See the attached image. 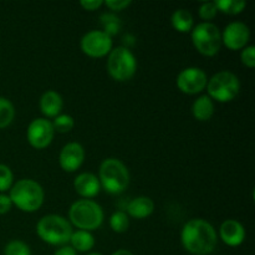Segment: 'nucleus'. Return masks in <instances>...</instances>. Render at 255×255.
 Instances as JSON below:
<instances>
[{"mask_svg": "<svg viewBox=\"0 0 255 255\" xmlns=\"http://www.w3.org/2000/svg\"><path fill=\"white\" fill-rule=\"evenodd\" d=\"M184 249L194 255H208L218 242L216 229L203 219H191L184 224L181 233Z\"/></svg>", "mask_w": 255, "mask_h": 255, "instance_id": "1", "label": "nucleus"}, {"mask_svg": "<svg viewBox=\"0 0 255 255\" xmlns=\"http://www.w3.org/2000/svg\"><path fill=\"white\" fill-rule=\"evenodd\" d=\"M10 199L20 211L32 213L44 203V189L32 179H20L10 188Z\"/></svg>", "mask_w": 255, "mask_h": 255, "instance_id": "2", "label": "nucleus"}, {"mask_svg": "<svg viewBox=\"0 0 255 255\" xmlns=\"http://www.w3.org/2000/svg\"><path fill=\"white\" fill-rule=\"evenodd\" d=\"M72 232L71 224L64 217L56 214L42 217L36 224L39 238L51 246H65L69 243Z\"/></svg>", "mask_w": 255, "mask_h": 255, "instance_id": "3", "label": "nucleus"}, {"mask_svg": "<svg viewBox=\"0 0 255 255\" xmlns=\"http://www.w3.org/2000/svg\"><path fill=\"white\" fill-rule=\"evenodd\" d=\"M69 217L80 231L91 232L100 228L104 222V211L100 204L91 199H80L70 207Z\"/></svg>", "mask_w": 255, "mask_h": 255, "instance_id": "4", "label": "nucleus"}, {"mask_svg": "<svg viewBox=\"0 0 255 255\" xmlns=\"http://www.w3.org/2000/svg\"><path fill=\"white\" fill-rule=\"evenodd\" d=\"M100 184L109 193H122L129 184L127 167L117 158H107L100 166Z\"/></svg>", "mask_w": 255, "mask_h": 255, "instance_id": "5", "label": "nucleus"}, {"mask_svg": "<svg viewBox=\"0 0 255 255\" xmlns=\"http://www.w3.org/2000/svg\"><path fill=\"white\" fill-rule=\"evenodd\" d=\"M208 96L218 102H231L236 99L241 90L238 77L229 71L217 72L207 82Z\"/></svg>", "mask_w": 255, "mask_h": 255, "instance_id": "6", "label": "nucleus"}, {"mask_svg": "<svg viewBox=\"0 0 255 255\" xmlns=\"http://www.w3.org/2000/svg\"><path fill=\"white\" fill-rule=\"evenodd\" d=\"M107 70L112 79L116 81H128L136 74V57L127 47H116V49L111 50V52L109 54Z\"/></svg>", "mask_w": 255, "mask_h": 255, "instance_id": "7", "label": "nucleus"}, {"mask_svg": "<svg viewBox=\"0 0 255 255\" xmlns=\"http://www.w3.org/2000/svg\"><path fill=\"white\" fill-rule=\"evenodd\" d=\"M192 42L199 54L214 56L222 46V34L212 22H201L192 29Z\"/></svg>", "mask_w": 255, "mask_h": 255, "instance_id": "8", "label": "nucleus"}, {"mask_svg": "<svg viewBox=\"0 0 255 255\" xmlns=\"http://www.w3.org/2000/svg\"><path fill=\"white\" fill-rule=\"evenodd\" d=\"M81 50L90 57H104L112 50L111 36L101 30H92L81 39Z\"/></svg>", "mask_w": 255, "mask_h": 255, "instance_id": "9", "label": "nucleus"}, {"mask_svg": "<svg viewBox=\"0 0 255 255\" xmlns=\"http://www.w3.org/2000/svg\"><path fill=\"white\" fill-rule=\"evenodd\" d=\"M208 77L199 67H187L179 72L177 77V86L183 94L196 95L207 87Z\"/></svg>", "mask_w": 255, "mask_h": 255, "instance_id": "10", "label": "nucleus"}, {"mask_svg": "<svg viewBox=\"0 0 255 255\" xmlns=\"http://www.w3.org/2000/svg\"><path fill=\"white\" fill-rule=\"evenodd\" d=\"M54 127L46 119H36L29 125L26 137L29 143L36 149H44L51 143L54 138Z\"/></svg>", "mask_w": 255, "mask_h": 255, "instance_id": "11", "label": "nucleus"}, {"mask_svg": "<svg viewBox=\"0 0 255 255\" xmlns=\"http://www.w3.org/2000/svg\"><path fill=\"white\" fill-rule=\"evenodd\" d=\"M251 39V30L244 22L234 21L227 25L222 34V42L229 50H242L246 47Z\"/></svg>", "mask_w": 255, "mask_h": 255, "instance_id": "12", "label": "nucleus"}, {"mask_svg": "<svg viewBox=\"0 0 255 255\" xmlns=\"http://www.w3.org/2000/svg\"><path fill=\"white\" fill-rule=\"evenodd\" d=\"M85 161V149L77 142H70L60 152V167L65 172H75Z\"/></svg>", "mask_w": 255, "mask_h": 255, "instance_id": "13", "label": "nucleus"}, {"mask_svg": "<svg viewBox=\"0 0 255 255\" xmlns=\"http://www.w3.org/2000/svg\"><path fill=\"white\" fill-rule=\"evenodd\" d=\"M219 236L227 246L239 247L246 239V229L239 222L234 219H227L219 228Z\"/></svg>", "mask_w": 255, "mask_h": 255, "instance_id": "14", "label": "nucleus"}, {"mask_svg": "<svg viewBox=\"0 0 255 255\" xmlns=\"http://www.w3.org/2000/svg\"><path fill=\"white\" fill-rule=\"evenodd\" d=\"M74 188L79 196L84 199H90L96 197L100 193L101 184H100L99 178L94 173H81L75 178Z\"/></svg>", "mask_w": 255, "mask_h": 255, "instance_id": "15", "label": "nucleus"}, {"mask_svg": "<svg viewBox=\"0 0 255 255\" xmlns=\"http://www.w3.org/2000/svg\"><path fill=\"white\" fill-rule=\"evenodd\" d=\"M64 107V101L56 91H46L40 99V110L46 117L59 116Z\"/></svg>", "mask_w": 255, "mask_h": 255, "instance_id": "16", "label": "nucleus"}, {"mask_svg": "<svg viewBox=\"0 0 255 255\" xmlns=\"http://www.w3.org/2000/svg\"><path fill=\"white\" fill-rule=\"evenodd\" d=\"M154 211V203L148 197H137L127 206V213L136 219H143L151 216Z\"/></svg>", "mask_w": 255, "mask_h": 255, "instance_id": "17", "label": "nucleus"}, {"mask_svg": "<svg viewBox=\"0 0 255 255\" xmlns=\"http://www.w3.org/2000/svg\"><path fill=\"white\" fill-rule=\"evenodd\" d=\"M192 114L198 121H208L212 119L214 114V104L213 100L209 96H201L193 102L192 106Z\"/></svg>", "mask_w": 255, "mask_h": 255, "instance_id": "18", "label": "nucleus"}, {"mask_svg": "<svg viewBox=\"0 0 255 255\" xmlns=\"http://www.w3.org/2000/svg\"><path fill=\"white\" fill-rule=\"evenodd\" d=\"M70 243L75 252H90L95 246V238L90 232L76 231L72 232Z\"/></svg>", "mask_w": 255, "mask_h": 255, "instance_id": "19", "label": "nucleus"}, {"mask_svg": "<svg viewBox=\"0 0 255 255\" xmlns=\"http://www.w3.org/2000/svg\"><path fill=\"white\" fill-rule=\"evenodd\" d=\"M172 26L179 32H189L194 27V20L191 12L186 9H178L172 14Z\"/></svg>", "mask_w": 255, "mask_h": 255, "instance_id": "20", "label": "nucleus"}, {"mask_svg": "<svg viewBox=\"0 0 255 255\" xmlns=\"http://www.w3.org/2000/svg\"><path fill=\"white\" fill-rule=\"evenodd\" d=\"M217 10L229 15H237L243 11L247 6V2L243 0H217L214 1Z\"/></svg>", "mask_w": 255, "mask_h": 255, "instance_id": "21", "label": "nucleus"}, {"mask_svg": "<svg viewBox=\"0 0 255 255\" xmlns=\"http://www.w3.org/2000/svg\"><path fill=\"white\" fill-rule=\"evenodd\" d=\"M15 110L11 102L5 97H0V129L5 128L12 122Z\"/></svg>", "mask_w": 255, "mask_h": 255, "instance_id": "22", "label": "nucleus"}, {"mask_svg": "<svg viewBox=\"0 0 255 255\" xmlns=\"http://www.w3.org/2000/svg\"><path fill=\"white\" fill-rule=\"evenodd\" d=\"M110 227L116 233H124L128 229L129 227V219L125 212H116L110 218Z\"/></svg>", "mask_w": 255, "mask_h": 255, "instance_id": "23", "label": "nucleus"}, {"mask_svg": "<svg viewBox=\"0 0 255 255\" xmlns=\"http://www.w3.org/2000/svg\"><path fill=\"white\" fill-rule=\"evenodd\" d=\"M54 131L60 132V133H66L70 132L75 126V121L70 115H59L55 117L54 122H51Z\"/></svg>", "mask_w": 255, "mask_h": 255, "instance_id": "24", "label": "nucleus"}, {"mask_svg": "<svg viewBox=\"0 0 255 255\" xmlns=\"http://www.w3.org/2000/svg\"><path fill=\"white\" fill-rule=\"evenodd\" d=\"M4 255H31V251L24 242L11 241L5 247Z\"/></svg>", "mask_w": 255, "mask_h": 255, "instance_id": "25", "label": "nucleus"}, {"mask_svg": "<svg viewBox=\"0 0 255 255\" xmlns=\"http://www.w3.org/2000/svg\"><path fill=\"white\" fill-rule=\"evenodd\" d=\"M12 176L11 169L9 168L5 164H0V192H6L10 191V188L12 187Z\"/></svg>", "mask_w": 255, "mask_h": 255, "instance_id": "26", "label": "nucleus"}, {"mask_svg": "<svg viewBox=\"0 0 255 255\" xmlns=\"http://www.w3.org/2000/svg\"><path fill=\"white\" fill-rule=\"evenodd\" d=\"M102 25H104L105 32H106L109 36L111 35L117 34L120 31V27H121V24H120V20L117 17L112 16V15H104L101 17Z\"/></svg>", "mask_w": 255, "mask_h": 255, "instance_id": "27", "label": "nucleus"}, {"mask_svg": "<svg viewBox=\"0 0 255 255\" xmlns=\"http://www.w3.org/2000/svg\"><path fill=\"white\" fill-rule=\"evenodd\" d=\"M198 12H199V16H201L203 20H206V22H208V20H212L216 17L218 10H217V6L216 4H214V1H208V2H203V4L201 5Z\"/></svg>", "mask_w": 255, "mask_h": 255, "instance_id": "28", "label": "nucleus"}, {"mask_svg": "<svg viewBox=\"0 0 255 255\" xmlns=\"http://www.w3.org/2000/svg\"><path fill=\"white\" fill-rule=\"evenodd\" d=\"M241 59L243 65H246L249 69L255 67V47L254 46H247L244 47L243 51L241 54Z\"/></svg>", "mask_w": 255, "mask_h": 255, "instance_id": "29", "label": "nucleus"}, {"mask_svg": "<svg viewBox=\"0 0 255 255\" xmlns=\"http://www.w3.org/2000/svg\"><path fill=\"white\" fill-rule=\"evenodd\" d=\"M104 4L112 11H121L131 5V0H107Z\"/></svg>", "mask_w": 255, "mask_h": 255, "instance_id": "30", "label": "nucleus"}, {"mask_svg": "<svg viewBox=\"0 0 255 255\" xmlns=\"http://www.w3.org/2000/svg\"><path fill=\"white\" fill-rule=\"evenodd\" d=\"M80 5H81L85 10L94 11V10L99 9L101 5H104V1H102V0H82V1L80 2Z\"/></svg>", "mask_w": 255, "mask_h": 255, "instance_id": "31", "label": "nucleus"}, {"mask_svg": "<svg viewBox=\"0 0 255 255\" xmlns=\"http://www.w3.org/2000/svg\"><path fill=\"white\" fill-rule=\"evenodd\" d=\"M11 199L6 194H0V214H5L11 209Z\"/></svg>", "mask_w": 255, "mask_h": 255, "instance_id": "32", "label": "nucleus"}, {"mask_svg": "<svg viewBox=\"0 0 255 255\" xmlns=\"http://www.w3.org/2000/svg\"><path fill=\"white\" fill-rule=\"evenodd\" d=\"M54 255H77V254H76V252L71 248V247L64 246V247H61L60 249H57V251L54 253Z\"/></svg>", "mask_w": 255, "mask_h": 255, "instance_id": "33", "label": "nucleus"}, {"mask_svg": "<svg viewBox=\"0 0 255 255\" xmlns=\"http://www.w3.org/2000/svg\"><path fill=\"white\" fill-rule=\"evenodd\" d=\"M112 255H133V253H131L129 251H126V249H120V251L115 252Z\"/></svg>", "mask_w": 255, "mask_h": 255, "instance_id": "34", "label": "nucleus"}, {"mask_svg": "<svg viewBox=\"0 0 255 255\" xmlns=\"http://www.w3.org/2000/svg\"><path fill=\"white\" fill-rule=\"evenodd\" d=\"M87 255H102V254H100V253H90V254H87Z\"/></svg>", "mask_w": 255, "mask_h": 255, "instance_id": "35", "label": "nucleus"}]
</instances>
